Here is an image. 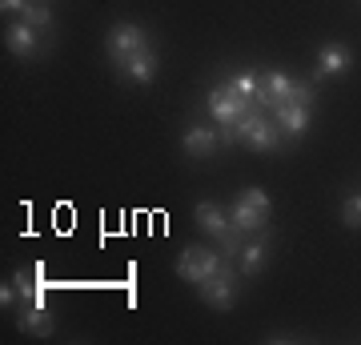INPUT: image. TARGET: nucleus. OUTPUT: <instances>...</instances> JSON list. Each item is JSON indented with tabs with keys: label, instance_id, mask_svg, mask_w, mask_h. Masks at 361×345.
Masks as SVG:
<instances>
[{
	"label": "nucleus",
	"instance_id": "obj_1",
	"mask_svg": "<svg viewBox=\"0 0 361 345\" xmlns=\"http://www.w3.org/2000/svg\"><path fill=\"white\" fill-rule=\"evenodd\" d=\"M225 265V253H217V249H201V245H185L177 257V277L189 285H201L209 277V273H217V269Z\"/></svg>",
	"mask_w": 361,
	"mask_h": 345
},
{
	"label": "nucleus",
	"instance_id": "obj_2",
	"mask_svg": "<svg viewBox=\"0 0 361 345\" xmlns=\"http://www.w3.org/2000/svg\"><path fill=\"white\" fill-rule=\"evenodd\" d=\"M149 49V32L141 25H129V20H121V25L109 28V61L113 64H125L133 52Z\"/></svg>",
	"mask_w": 361,
	"mask_h": 345
},
{
	"label": "nucleus",
	"instance_id": "obj_3",
	"mask_svg": "<svg viewBox=\"0 0 361 345\" xmlns=\"http://www.w3.org/2000/svg\"><path fill=\"white\" fill-rule=\"evenodd\" d=\"M249 109H257V101L237 97V92L229 89V80L209 92V113H213V121H217V125H233V121H237V116H245Z\"/></svg>",
	"mask_w": 361,
	"mask_h": 345
},
{
	"label": "nucleus",
	"instance_id": "obj_4",
	"mask_svg": "<svg viewBox=\"0 0 361 345\" xmlns=\"http://www.w3.org/2000/svg\"><path fill=\"white\" fill-rule=\"evenodd\" d=\"M197 293H201V301L213 309H229L233 301H237V282H233V269L221 265L217 273H209L205 282L197 285Z\"/></svg>",
	"mask_w": 361,
	"mask_h": 345
},
{
	"label": "nucleus",
	"instance_id": "obj_5",
	"mask_svg": "<svg viewBox=\"0 0 361 345\" xmlns=\"http://www.w3.org/2000/svg\"><path fill=\"white\" fill-rule=\"evenodd\" d=\"M289 97H293V80L285 77V73H265L261 77V92H257V104H265V109H277V104H289Z\"/></svg>",
	"mask_w": 361,
	"mask_h": 345
},
{
	"label": "nucleus",
	"instance_id": "obj_6",
	"mask_svg": "<svg viewBox=\"0 0 361 345\" xmlns=\"http://www.w3.org/2000/svg\"><path fill=\"white\" fill-rule=\"evenodd\" d=\"M193 217L201 221V229H205L209 237H217V241H221V237H225V233L233 229L229 213H225L221 205H213V201H201V205H197V209H193Z\"/></svg>",
	"mask_w": 361,
	"mask_h": 345
},
{
	"label": "nucleus",
	"instance_id": "obj_7",
	"mask_svg": "<svg viewBox=\"0 0 361 345\" xmlns=\"http://www.w3.org/2000/svg\"><path fill=\"white\" fill-rule=\"evenodd\" d=\"M185 153L189 157H209L213 149L221 145V137H217V128H205V125H189L185 128Z\"/></svg>",
	"mask_w": 361,
	"mask_h": 345
},
{
	"label": "nucleus",
	"instance_id": "obj_8",
	"mask_svg": "<svg viewBox=\"0 0 361 345\" xmlns=\"http://www.w3.org/2000/svg\"><path fill=\"white\" fill-rule=\"evenodd\" d=\"M121 73H125L129 80H137V85H149V80L157 77V52H153V49L133 52L129 61L121 64Z\"/></svg>",
	"mask_w": 361,
	"mask_h": 345
},
{
	"label": "nucleus",
	"instance_id": "obj_9",
	"mask_svg": "<svg viewBox=\"0 0 361 345\" xmlns=\"http://www.w3.org/2000/svg\"><path fill=\"white\" fill-rule=\"evenodd\" d=\"M273 121H277L285 133L301 137V133L310 128V109H305V104H293V101H289V104H277V109H273Z\"/></svg>",
	"mask_w": 361,
	"mask_h": 345
},
{
	"label": "nucleus",
	"instance_id": "obj_10",
	"mask_svg": "<svg viewBox=\"0 0 361 345\" xmlns=\"http://www.w3.org/2000/svg\"><path fill=\"white\" fill-rule=\"evenodd\" d=\"M37 40H40V28L25 25V20L4 32V44H8V52H16V56H32V52H37Z\"/></svg>",
	"mask_w": 361,
	"mask_h": 345
},
{
	"label": "nucleus",
	"instance_id": "obj_11",
	"mask_svg": "<svg viewBox=\"0 0 361 345\" xmlns=\"http://www.w3.org/2000/svg\"><path fill=\"white\" fill-rule=\"evenodd\" d=\"M349 64H353V56H349V49H341V44H325V49L317 52V68H322L325 77H341Z\"/></svg>",
	"mask_w": 361,
	"mask_h": 345
},
{
	"label": "nucleus",
	"instance_id": "obj_12",
	"mask_svg": "<svg viewBox=\"0 0 361 345\" xmlns=\"http://www.w3.org/2000/svg\"><path fill=\"white\" fill-rule=\"evenodd\" d=\"M229 221H233L241 233H257L261 225H265V213H261V209H253V205H245V201H237V205L229 209Z\"/></svg>",
	"mask_w": 361,
	"mask_h": 345
},
{
	"label": "nucleus",
	"instance_id": "obj_13",
	"mask_svg": "<svg viewBox=\"0 0 361 345\" xmlns=\"http://www.w3.org/2000/svg\"><path fill=\"white\" fill-rule=\"evenodd\" d=\"M20 329L25 333H40V337H49L52 329H56V321H52V313L44 305H28L25 317H20Z\"/></svg>",
	"mask_w": 361,
	"mask_h": 345
},
{
	"label": "nucleus",
	"instance_id": "obj_14",
	"mask_svg": "<svg viewBox=\"0 0 361 345\" xmlns=\"http://www.w3.org/2000/svg\"><path fill=\"white\" fill-rule=\"evenodd\" d=\"M241 273H257L261 265H265V257H269V249L261 241H249V245H241Z\"/></svg>",
	"mask_w": 361,
	"mask_h": 345
},
{
	"label": "nucleus",
	"instance_id": "obj_15",
	"mask_svg": "<svg viewBox=\"0 0 361 345\" xmlns=\"http://www.w3.org/2000/svg\"><path fill=\"white\" fill-rule=\"evenodd\" d=\"M229 89L237 92V97H249V101H257V92H261V77H253V73H237V77L229 80Z\"/></svg>",
	"mask_w": 361,
	"mask_h": 345
},
{
	"label": "nucleus",
	"instance_id": "obj_16",
	"mask_svg": "<svg viewBox=\"0 0 361 345\" xmlns=\"http://www.w3.org/2000/svg\"><path fill=\"white\" fill-rule=\"evenodd\" d=\"M25 25H32V28H52V13H49V4H32V0H28L25 4Z\"/></svg>",
	"mask_w": 361,
	"mask_h": 345
},
{
	"label": "nucleus",
	"instance_id": "obj_17",
	"mask_svg": "<svg viewBox=\"0 0 361 345\" xmlns=\"http://www.w3.org/2000/svg\"><path fill=\"white\" fill-rule=\"evenodd\" d=\"M341 221L345 229H361V193H349L345 205H341Z\"/></svg>",
	"mask_w": 361,
	"mask_h": 345
},
{
	"label": "nucleus",
	"instance_id": "obj_18",
	"mask_svg": "<svg viewBox=\"0 0 361 345\" xmlns=\"http://www.w3.org/2000/svg\"><path fill=\"white\" fill-rule=\"evenodd\" d=\"M289 101H293V104H305V109H310V104L317 101V89H313L310 80H293V97H289Z\"/></svg>",
	"mask_w": 361,
	"mask_h": 345
},
{
	"label": "nucleus",
	"instance_id": "obj_19",
	"mask_svg": "<svg viewBox=\"0 0 361 345\" xmlns=\"http://www.w3.org/2000/svg\"><path fill=\"white\" fill-rule=\"evenodd\" d=\"M241 201L253 205V209H261L265 217H269V209H273V201H269V193H265V189H245V193H241Z\"/></svg>",
	"mask_w": 361,
	"mask_h": 345
},
{
	"label": "nucleus",
	"instance_id": "obj_20",
	"mask_svg": "<svg viewBox=\"0 0 361 345\" xmlns=\"http://www.w3.org/2000/svg\"><path fill=\"white\" fill-rule=\"evenodd\" d=\"M25 4H28V0H0V8H4V13H25Z\"/></svg>",
	"mask_w": 361,
	"mask_h": 345
}]
</instances>
